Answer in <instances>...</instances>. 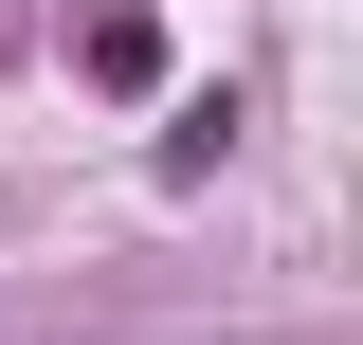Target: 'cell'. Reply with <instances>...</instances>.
<instances>
[{
	"mask_svg": "<svg viewBox=\"0 0 363 345\" xmlns=\"http://www.w3.org/2000/svg\"><path fill=\"white\" fill-rule=\"evenodd\" d=\"M91 73H109V91H145V73H164V37H145V0H91Z\"/></svg>",
	"mask_w": 363,
	"mask_h": 345,
	"instance_id": "1",
	"label": "cell"
}]
</instances>
